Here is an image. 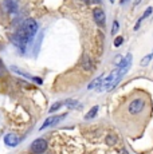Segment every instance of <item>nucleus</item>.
Wrapping results in <instances>:
<instances>
[{"label": "nucleus", "instance_id": "nucleus-9", "mask_svg": "<svg viewBox=\"0 0 153 154\" xmlns=\"http://www.w3.org/2000/svg\"><path fill=\"white\" fill-rule=\"evenodd\" d=\"M104 78H105L104 75H101V76H98V78H95V79H94V81L92 82V83L87 86V88H89V90H94V88H98L99 86H101L102 81H104Z\"/></svg>", "mask_w": 153, "mask_h": 154}, {"label": "nucleus", "instance_id": "nucleus-1", "mask_svg": "<svg viewBox=\"0 0 153 154\" xmlns=\"http://www.w3.org/2000/svg\"><path fill=\"white\" fill-rule=\"evenodd\" d=\"M22 28H23V31L26 32V35L28 36V39L32 40L38 32V23L35 22L34 19H27L24 22V24L22 26Z\"/></svg>", "mask_w": 153, "mask_h": 154}, {"label": "nucleus", "instance_id": "nucleus-17", "mask_svg": "<svg viewBox=\"0 0 153 154\" xmlns=\"http://www.w3.org/2000/svg\"><path fill=\"white\" fill-rule=\"evenodd\" d=\"M151 14H152V7H148V8H146L145 12L141 15V19H146V17H148Z\"/></svg>", "mask_w": 153, "mask_h": 154}, {"label": "nucleus", "instance_id": "nucleus-7", "mask_svg": "<svg viewBox=\"0 0 153 154\" xmlns=\"http://www.w3.org/2000/svg\"><path fill=\"white\" fill-rule=\"evenodd\" d=\"M3 7L7 12H16L17 11V2L16 0H4Z\"/></svg>", "mask_w": 153, "mask_h": 154}, {"label": "nucleus", "instance_id": "nucleus-21", "mask_svg": "<svg viewBox=\"0 0 153 154\" xmlns=\"http://www.w3.org/2000/svg\"><path fill=\"white\" fill-rule=\"evenodd\" d=\"M129 2V0H120V3H121V5L122 4H126V3H128Z\"/></svg>", "mask_w": 153, "mask_h": 154}, {"label": "nucleus", "instance_id": "nucleus-3", "mask_svg": "<svg viewBox=\"0 0 153 154\" xmlns=\"http://www.w3.org/2000/svg\"><path fill=\"white\" fill-rule=\"evenodd\" d=\"M46 147H47V142L45 140H42V138H39V140H35L31 143V152L35 154H39L45 152Z\"/></svg>", "mask_w": 153, "mask_h": 154}, {"label": "nucleus", "instance_id": "nucleus-8", "mask_svg": "<svg viewBox=\"0 0 153 154\" xmlns=\"http://www.w3.org/2000/svg\"><path fill=\"white\" fill-rule=\"evenodd\" d=\"M63 105L67 106V107H70V109H81L82 107L81 103H79L78 100H75V99H66L63 102Z\"/></svg>", "mask_w": 153, "mask_h": 154}, {"label": "nucleus", "instance_id": "nucleus-5", "mask_svg": "<svg viewBox=\"0 0 153 154\" xmlns=\"http://www.w3.org/2000/svg\"><path fill=\"white\" fill-rule=\"evenodd\" d=\"M93 17L98 26H101V27L105 26V19H106V16H105V12L102 8H95V10L93 11Z\"/></svg>", "mask_w": 153, "mask_h": 154}, {"label": "nucleus", "instance_id": "nucleus-24", "mask_svg": "<svg viewBox=\"0 0 153 154\" xmlns=\"http://www.w3.org/2000/svg\"><path fill=\"white\" fill-rule=\"evenodd\" d=\"M140 2H141V0H134V4H138Z\"/></svg>", "mask_w": 153, "mask_h": 154}, {"label": "nucleus", "instance_id": "nucleus-26", "mask_svg": "<svg viewBox=\"0 0 153 154\" xmlns=\"http://www.w3.org/2000/svg\"><path fill=\"white\" fill-rule=\"evenodd\" d=\"M151 55H152V58H153V52H152V54H151Z\"/></svg>", "mask_w": 153, "mask_h": 154}, {"label": "nucleus", "instance_id": "nucleus-16", "mask_svg": "<svg viewBox=\"0 0 153 154\" xmlns=\"http://www.w3.org/2000/svg\"><path fill=\"white\" fill-rule=\"evenodd\" d=\"M118 27H120L118 22H117V20H114V22H113V29H111V35H116L117 34V31H118Z\"/></svg>", "mask_w": 153, "mask_h": 154}, {"label": "nucleus", "instance_id": "nucleus-4", "mask_svg": "<svg viewBox=\"0 0 153 154\" xmlns=\"http://www.w3.org/2000/svg\"><path fill=\"white\" fill-rule=\"evenodd\" d=\"M144 105H145V103H144L142 99H134L133 102L129 105V112H130V114H138V112L142 111Z\"/></svg>", "mask_w": 153, "mask_h": 154}, {"label": "nucleus", "instance_id": "nucleus-12", "mask_svg": "<svg viewBox=\"0 0 153 154\" xmlns=\"http://www.w3.org/2000/svg\"><path fill=\"white\" fill-rule=\"evenodd\" d=\"M11 70H12V71H15V72H16V74H19V75H23V76H24V78L32 79V76H30V75H28V74H26L24 71H22L20 69H17V67H15V66H12V67H11Z\"/></svg>", "mask_w": 153, "mask_h": 154}, {"label": "nucleus", "instance_id": "nucleus-22", "mask_svg": "<svg viewBox=\"0 0 153 154\" xmlns=\"http://www.w3.org/2000/svg\"><path fill=\"white\" fill-rule=\"evenodd\" d=\"M2 70H3V62L0 60V71H2Z\"/></svg>", "mask_w": 153, "mask_h": 154}, {"label": "nucleus", "instance_id": "nucleus-20", "mask_svg": "<svg viewBox=\"0 0 153 154\" xmlns=\"http://www.w3.org/2000/svg\"><path fill=\"white\" fill-rule=\"evenodd\" d=\"M87 4H92V3H101V0H85Z\"/></svg>", "mask_w": 153, "mask_h": 154}, {"label": "nucleus", "instance_id": "nucleus-18", "mask_svg": "<svg viewBox=\"0 0 153 154\" xmlns=\"http://www.w3.org/2000/svg\"><path fill=\"white\" fill-rule=\"evenodd\" d=\"M122 43H123V38H122V36L116 38V40H114V46H116V47H120Z\"/></svg>", "mask_w": 153, "mask_h": 154}, {"label": "nucleus", "instance_id": "nucleus-14", "mask_svg": "<svg viewBox=\"0 0 153 154\" xmlns=\"http://www.w3.org/2000/svg\"><path fill=\"white\" fill-rule=\"evenodd\" d=\"M152 59V55L149 54V55H146L145 58H142V60H141V66H148V63H149V60H151Z\"/></svg>", "mask_w": 153, "mask_h": 154}, {"label": "nucleus", "instance_id": "nucleus-13", "mask_svg": "<svg viewBox=\"0 0 153 154\" xmlns=\"http://www.w3.org/2000/svg\"><path fill=\"white\" fill-rule=\"evenodd\" d=\"M117 142V138L114 137V135H108L106 137V143L109 145V146H111V145H114Z\"/></svg>", "mask_w": 153, "mask_h": 154}, {"label": "nucleus", "instance_id": "nucleus-25", "mask_svg": "<svg viewBox=\"0 0 153 154\" xmlns=\"http://www.w3.org/2000/svg\"><path fill=\"white\" fill-rule=\"evenodd\" d=\"M110 2H111V3H114V0H110Z\"/></svg>", "mask_w": 153, "mask_h": 154}, {"label": "nucleus", "instance_id": "nucleus-15", "mask_svg": "<svg viewBox=\"0 0 153 154\" xmlns=\"http://www.w3.org/2000/svg\"><path fill=\"white\" fill-rule=\"evenodd\" d=\"M61 106H62V102H57V103H54V106H51V107H50V112L52 114V112L57 111L58 109L61 107Z\"/></svg>", "mask_w": 153, "mask_h": 154}, {"label": "nucleus", "instance_id": "nucleus-2", "mask_svg": "<svg viewBox=\"0 0 153 154\" xmlns=\"http://www.w3.org/2000/svg\"><path fill=\"white\" fill-rule=\"evenodd\" d=\"M66 115L67 114H62V115H51V117H48L47 119L43 122V125L42 127H40V130H45L47 129V127H50V126H55V125H58V123L61 122V121H63L64 118H66Z\"/></svg>", "mask_w": 153, "mask_h": 154}, {"label": "nucleus", "instance_id": "nucleus-23", "mask_svg": "<svg viewBox=\"0 0 153 154\" xmlns=\"http://www.w3.org/2000/svg\"><path fill=\"white\" fill-rule=\"evenodd\" d=\"M122 154H128V152H126V149H122Z\"/></svg>", "mask_w": 153, "mask_h": 154}, {"label": "nucleus", "instance_id": "nucleus-10", "mask_svg": "<svg viewBox=\"0 0 153 154\" xmlns=\"http://www.w3.org/2000/svg\"><path fill=\"white\" fill-rule=\"evenodd\" d=\"M82 64H83V69H85V70H87V71L93 69L92 59L89 58V55H85V56H83V63H82Z\"/></svg>", "mask_w": 153, "mask_h": 154}, {"label": "nucleus", "instance_id": "nucleus-11", "mask_svg": "<svg viewBox=\"0 0 153 154\" xmlns=\"http://www.w3.org/2000/svg\"><path fill=\"white\" fill-rule=\"evenodd\" d=\"M97 112H98V106H94V107L90 109V111L85 115V119H92V118H94L97 115Z\"/></svg>", "mask_w": 153, "mask_h": 154}, {"label": "nucleus", "instance_id": "nucleus-19", "mask_svg": "<svg viewBox=\"0 0 153 154\" xmlns=\"http://www.w3.org/2000/svg\"><path fill=\"white\" fill-rule=\"evenodd\" d=\"M31 81L36 82V83H38V85H42V79H40V78H32V79H31Z\"/></svg>", "mask_w": 153, "mask_h": 154}, {"label": "nucleus", "instance_id": "nucleus-6", "mask_svg": "<svg viewBox=\"0 0 153 154\" xmlns=\"http://www.w3.org/2000/svg\"><path fill=\"white\" fill-rule=\"evenodd\" d=\"M20 142V138L16 134H7L4 137V143L10 147H15L17 146V143Z\"/></svg>", "mask_w": 153, "mask_h": 154}]
</instances>
